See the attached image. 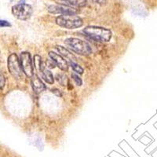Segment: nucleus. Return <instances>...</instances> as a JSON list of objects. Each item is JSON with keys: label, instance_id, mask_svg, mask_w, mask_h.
I'll list each match as a JSON object with an SVG mask.
<instances>
[{"label": "nucleus", "instance_id": "f257e3e1", "mask_svg": "<svg viewBox=\"0 0 157 157\" xmlns=\"http://www.w3.org/2000/svg\"><path fill=\"white\" fill-rule=\"evenodd\" d=\"M83 32L90 39L99 43L109 42L112 38V32L101 27L87 26L83 29Z\"/></svg>", "mask_w": 157, "mask_h": 157}, {"label": "nucleus", "instance_id": "f03ea898", "mask_svg": "<svg viewBox=\"0 0 157 157\" xmlns=\"http://www.w3.org/2000/svg\"><path fill=\"white\" fill-rule=\"evenodd\" d=\"M64 43L70 50L80 55L86 56L92 53L90 46L82 39L77 38H68L64 40Z\"/></svg>", "mask_w": 157, "mask_h": 157}, {"label": "nucleus", "instance_id": "7ed1b4c3", "mask_svg": "<svg viewBox=\"0 0 157 157\" xmlns=\"http://www.w3.org/2000/svg\"><path fill=\"white\" fill-rule=\"evenodd\" d=\"M56 23L60 27L67 29H75L82 27L83 21L76 14L61 15L56 18Z\"/></svg>", "mask_w": 157, "mask_h": 157}, {"label": "nucleus", "instance_id": "20e7f679", "mask_svg": "<svg viewBox=\"0 0 157 157\" xmlns=\"http://www.w3.org/2000/svg\"><path fill=\"white\" fill-rule=\"evenodd\" d=\"M13 15L17 19L26 21L29 19L32 14V6L26 3H19L12 7Z\"/></svg>", "mask_w": 157, "mask_h": 157}, {"label": "nucleus", "instance_id": "39448f33", "mask_svg": "<svg viewBox=\"0 0 157 157\" xmlns=\"http://www.w3.org/2000/svg\"><path fill=\"white\" fill-rule=\"evenodd\" d=\"M8 69L11 75L17 79H20L22 77V68L21 62L16 54H12L8 57Z\"/></svg>", "mask_w": 157, "mask_h": 157}, {"label": "nucleus", "instance_id": "423d86ee", "mask_svg": "<svg viewBox=\"0 0 157 157\" xmlns=\"http://www.w3.org/2000/svg\"><path fill=\"white\" fill-rule=\"evenodd\" d=\"M48 11L50 13L61 15H74L77 14L78 12L77 8L71 7L69 6L63 5V4L49 6Z\"/></svg>", "mask_w": 157, "mask_h": 157}, {"label": "nucleus", "instance_id": "0eeeda50", "mask_svg": "<svg viewBox=\"0 0 157 157\" xmlns=\"http://www.w3.org/2000/svg\"><path fill=\"white\" fill-rule=\"evenodd\" d=\"M20 62H21L22 71L25 75L29 77H32L34 75L32 58H31V55L29 53H28V52L21 53V57H20Z\"/></svg>", "mask_w": 157, "mask_h": 157}, {"label": "nucleus", "instance_id": "6e6552de", "mask_svg": "<svg viewBox=\"0 0 157 157\" xmlns=\"http://www.w3.org/2000/svg\"><path fill=\"white\" fill-rule=\"evenodd\" d=\"M49 56L51 58V61L54 63V64L58 67L62 71H67L68 69V64L61 55H59L58 54H56L54 52H50L49 53Z\"/></svg>", "mask_w": 157, "mask_h": 157}, {"label": "nucleus", "instance_id": "1a4fd4ad", "mask_svg": "<svg viewBox=\"0 0 157 157\" xmlns=\"http://www.w3.org/2000/svg\"><path fill=\"white\" fill-rule=\"evenodd\" d=\"M32 86L33 88V90L36 94L42 93L46 90V86L44 85V83L42 82L39 77L36 75H33L32 76Z\"/></svg>", "mask_w": 157, "mask_h": 157}, {"label": "nucleus", "instance_id": "9d476101", "mask_svg": "<svg viewBox=\"0 0 157 157\" xmlns=\"http://www.w3.org/2000/svg\"><path fill=\"white\" fill-rule=\"evenodd\" d=\"M57 51L63 56L65 58H67L70 61H73V62H75L76 61V57H75L73 54H71V52L69 51L68 50H67L66 48H64V47H61V46H57Z\"/></svg>", "mask_w": 157, "mask_h": 157}, {"label": "nucleus", "instance_id": "9b49d317", "mask_svg": "<svg viewBox=\"0 0 157 157\" xmlns=\"http://www.w3.org/2000/svg\"><path fill=\"white\" fill-rule=\"evenodd\" d=\"M63 1L68 4L69 6L74 8L84 7L87 5V0H63Z\"/></svg>", "mask_w": 157, "mask_h": 157}, {"label": "nucleus", "instance_id": "f8f14e48", "mask_svg": "<svg viewBox=\"0 0 157 157\" xmlns=\"http://www.w3.org/2000/svg\"><path fill=\"white\" fill-rule=\"evenodd\" d=\"M40 73H42V77H43V79H44L47 83L49 84L54 83V75H53V74H52V72L50 71V70L44 68L43 70H42V71L40 72Z\"/></svg>", "mask_w": 157, "mask_h": 157}, {"label": "nucleus", "instance_id": "ddd939ff", "mask_svg": "<svg viewBox=\"0 0 157 157\" xmlns=\"http://www.w3.org/2000/svg\"><path fill=\"white\" fill-rule=\"evenodd\" d=\"M69 65L71 66V68L73 69V71L76 73L78 74H82L83 73V68H81L78 64H76L75 62H73V61H70Z\"/></svg>", "mask_w": 157, "mask_h": 157}, {"label": "nucleus", "instance_id": "4468645a", "mask_svg": "<svg viewBox=\"0 0 157 157\" xmlns=\"http://www.w3.org/2000/svg\"><path fill=\"white\" fill-rule=\"evenodd\" d=\"M71 78H73V80L75 81V82L76 83L77 86H82V79L80 78V77H78V75H76V74H75V73H72L71 74Z\"/></svg>", "mask_w": 157, "mask_h": 157}, {"label": "nucleus", "instance_id": "2eb2a0df", "mask_svg": "<svg viewBox=\"0 0 157 157\" xmlns=\"http://www.w3.org/2000/svg\"><path fill=\"white\" fill-rule=\"evenodd\" d=\"M5 76H4L3 74L0 71V90L3 89L4 86H5Z\"/></svg>", "mask_w": 157, "mask_h": 157}, {"label": "nucleus", "instance_id": "dca6fc26", "mask_svg": "<svg viewBox=\"0 0 157 157\" xmlns=\"http://www.w3.org/2000/svg\"><path fill=\"white\" fill-rule=\"evenodd\" d=\"M11 24L8 22L7 21H4V20H0V28L3 27H10Z\"/></svg>", "mask_w": 157, "mask_h": 157}, {"label": "nucleus", "instance_id": "f3484780", "mask_svg": "<svg viewBox=\"0 0 157 157\" xmlns=\"http://www.w3.org/2000/svg\"><path fill=\"white\" fill-rule=\"evenodd\" d=\"M95 2H97V3H104V2H105V0H94Z\"/></svg>", "mask_w": 157, "mask_h": 157}]
</instances>
